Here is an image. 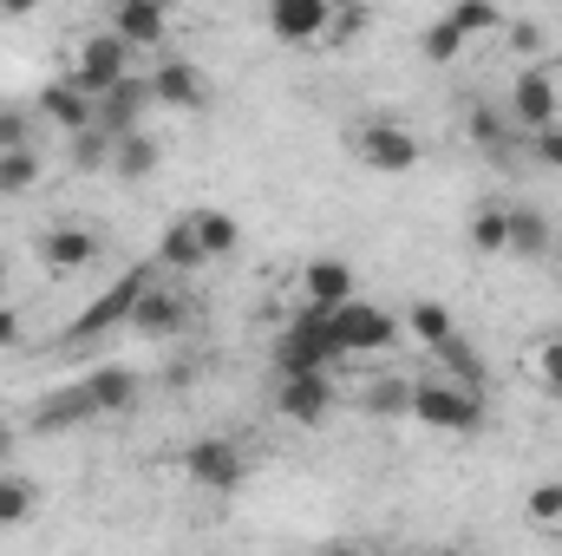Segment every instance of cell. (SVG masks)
<instances>
[{
    "label": "cell",
    "mask_w": 562,
    "mask_h": 556,
    "mask_svg": "<svg viewBox=\"0 0 562 556\" xmlns=\"http://www.w3.org/2000/svg\"><path fill=\"white\" fill-rule=\"evenodd\" d=\"M334 360H347V354L334 347L327 314L301 308V314H288V321H281V334H276V380H307V374H327Z\"/></svg>",
    "instance_id": "6da1fadb"
},
{
    "label": "cell",
    "mask_w": 562,
    "mask_h": 556,
    "mask_svg": "<svg viewBox=\"0 0 562 556\" xmlns=\"http://www.w3.org/2000/svg\"><path fill=\"white\" fill-rule=\"evenodd\" d=\"M504 112H510V125H524L530 138L550 132L562 119V59H550V53L530 59V66L510 79V105H504Z\"/></svg>",
    "instance_id": "7a4b0ae2"
},
{
    "label": "cell",
    "mask_w": 562,
    "mask_h": 556,
    "mask_svg": "<svg viewBox=\"0 0 562 556\" xmlns=\"http://www.w3.org/2000/svg\"><path fill=\"white\" fill-rule=\"evenodd\" d=\"M413 419L431 425V432H477V425L491 419V407H484V393L425 374V380H413Z\"/></svg>",
    "instance_id": "3957f363"
},
{
    "label": "cell",
    "mask_w": 562,
    "mask_h": 556,
    "mask_svg": "<svg viewBox=\"0 0 562 556\" xmlns=\"http://www.w3.org/2000/svg\"><path fill=\"white\" fill-rule=\"evenodd\" d=\"M92 105L105 99V92H119L125 79H132V46L105 26V33H92V40H79V59H72V73H66Z\"/></svg>",
    "instance_id": "277c9868"
},
{
    "label": "cell",
    "mask_w": 562,
    "mask_h": 556,
    "mask_svg": "<svg viewBox=\"0 0 562 556\" xmlns=\"http://www.w3.org/2000/svg\"><path fill=\"white\" fill-rule=\"evenodd\" d=\"M177 471H183L196 491H236V485L249 478V458H243L236 438L210 432V438H190V445L177 452Z\"/></svg>",
    "instance_id": "5b68a950"
},
{
    "label": "cell",
    "mask_w": 562,
    "mask_h": 556,
    "mask_svg": "<svg viewBox=\"0 0 562 556\" xmlns=\"http://www.w3.org/2000/svg\"><path fill=\"white\" fill-rule=\"evenodd\" d=\"M327 327H334V347L347 354V360H360V354H386L393 341H400V314H386V308H373V301H347V308H334L327 314Z\"/></svg>",
    "instance_id": "8992f818"
},
{
    "label": "cell",
    "mask_w": 562,
    "mask_h": 556,
    "mask_svg": "<svg viewBox=\"0 0 562 556\" xmlns=\"http://www.w3.org/2000/svg\"><path fill=\"white\" fill-rule=\"evenodd\" d=\"M144 288H150V276H144V269L119 276L105 294H92V301H86V314L66 327V341H99V334H112V327H132V314H138Z\"/></svg>",
    "instance_id": "52a82bcc"
},
{
    "label": "cell",
    "mask_w": 562,
    "mask_h": 556,
    "mask_svg": "<svg viewBox=\"0 0 562 556\" xmlns=\"http://www.w3.org/2000/svg\"><path fill=\"white\" fill-rule=\"evenodd\" d=\"M353 157H360L367 170L406 177V170L419 164V138H413V125H400V119H367V125H353Z\"/></svg>",
    "instance_id": "ba28073f"
},
{
    "label": "cell",
    "mask_w": 562,
    "mask_h": 556,
    "mask_svg": "<svg viewBox=\"0 0 562 556\" xmlns=\"http://www.w3.org/2000/svg\"><path fill=\"white\" fill-rule=\"evenodd\" d=\"M99 263V236L86 230V223H53L46 236H40V269L53 281L79 276V269H92Z\"/></svg>",
    "instance_id": "9c48e42d"
},
{
    "label": "cell",
    "mask_w": 562,
    "mask_h": 556,
    "mask_svg": "<svg viewBox=\"0 0 562 556\" xmlns=\"http://www.w3.org/2000/svg\"><path fill=\"white\" fill-rule=\"evenodd\" d=\"M301 308H314V314H334V308H347L353 301V263H340V256H314V263H301Z\"/></svg>",
    "instance_id": "30bf717a"
},
{
    "label": "cell",
    "mask_w": 562,
    "mask_h": 556,
    "mask_svg": "<svg viewBox=\"0 0 562 556\" xmlns=\"http://www.w3.org/2000/svg\"><path fill=\"white\" fill-rule=\"evenodd\" d=\"M150 105H170V112H203L210 105V79L196 59H164L150 73Z\"/></svg>",
    "instance_id": "8fae6325"
},
{
    "label": "cell",
    "mask_w": 562,
    "mask_h": 556,
    "mask_svg": "<svg viewBox=\"0 0 562 556\" xmlns=\"http://www.w3.org/2000/svg\"><path fill=\"white\" fill-rule=\"evenodd\" d=\"M33 112H40L46 125H59L66 138H79V132H92V125H99V105H92V99H86L72 79H53V86H40Z\"/></svg>",
    "instance_id": "7c38bea8"
},
{
    "label": "cell",
    "mask_w": 562,
    "mask_h": 556,
    "mask_svg": "<svg viewBox=\"0 0 562 556\" xmlns=\"http://www.w3.org/2000/svg\"><path fill=\"white\" fill-rule=\"evenodd\" d=\"M327 20H334L327 0H276L269 7V33H276L281 46H321L327 40Z\"/></svg>",
    "instance_id": "4fadbf2b"
},
{
    "label": "cell",
    "mask_w": 562,
    "mask_h": 556,
    "mask_svg": "<svg viewBox=\"0 0 562 556\" xmlns=\"http://www.w3.org/2000/svg\"><path fill=\"white\" fill-rule=\"evenodd\" d=\"M276 407L294 425H327L334 413V374H307V380H276Z\"/></svg>",
    "instance_id": "5bb4252c"
},
{
    "label": "cell",
    "mask_w": 562,
    "mask_h": 556,
    "mask_svg": "<svg viewBox=\"0 0 562 556\" xmlns=\"http://www.w3.org/2000/svg\"><path fill=\"white\" fill-rule=\"evenodd\" d=\"M86 393H92V407H99V419H119L138 407V374L125 367V360H105V367H92L86 374Z\"/></svg>",
    "instance_id": "9a60e30c"
},
{
    "label": "cell",
    "mask_w": 562,
    "mask_h": 556,
    "mask_svg": "<svg viewBox=\"0 0 562 556\" xmlns=\"http://www.w3.org/2000/svg\"><path fill=\"white\" fill-rule=\"evenodd\" d=\"M144 105H150V79L132 73L119 92H105V99H99V132H105V138H132V132H138V119H144Z\"/></svg>",
    "instance_id": "2e32d148"
},
{
    "label": "cell",
    "mask_w": 562,
    "mask_h": 556,
    "mask_svg": "<svg viewBox=\"0 0 562 556\" xmlns=\"http://www.w3.org/2000/svg\"><path fill=\"white\" fill-rule=\"evenodd\" d=\"M92 419H99V407H92V393L79 380V387H59V393H46L33 407V432H72V425H92Z\"/></svg>",
    "instance_id": "e0dca14e"
},
{
    "label": "cell",
    "mask_w": 562,
    "mask_h": 556,
    "mask_svg": "<svg viewBox=\"0 0 562 556\" xmlns=\"http://www.w3.org/2000/svg\"><path fill=\"white\" fill-rule=\"evenodd\" d=\"M132 327L150 334V341H170V334H183V327H190V301H183V294H170V288H144Z\"/></svg>",
    "instance_id": "ac0fdd59"
},
{
    "label": "cell",
    "mask_w": 562,
    "mask_h": 556,
    "mask_svg": "<svg viewBox=\"0 0 562 556\" xmlns=\"http://www.w3.org/2000/svg\"><path fill=\"white\" fill-rule=\"evenodd\" d=\"M112 33L138 53V46H164L170 40V13L164 7H150V0H125V7H112Z\"/></svg>",
    "instance_id": "d6986e66"
},
{
    "label": "cell",
    "mask_w": 562,
    "mask_h": 556,
    "mask_svg": "<svg viewBox=\"0 0 562 556\" xmlns=\"http://www.w3.org/2000/svg\"><path fill=\"white\" fill-rule=\"evenodd\" d=\"M464 236H471L477 256H510V203H477Z\"/></svg>",
    "instance_id": "ffe728a7"
},
{
    "label": "cell",
    "mask_w": 562,
    "mask_h": 556,
    "mask_svg": "<svg viewBox=\"0 0 562 556\" xmlns=\"http://www.w3.org/2000/svg\"><path fill=\"white\" fill-rule=\"evenodd\" d=\"M157 263H164V269H177V276L210 269V256H203V243H196V223H190V216H177V223L157 236Z\"/></svg>",
    "instance_id": "44dd1931"
},
{
    "label": "cell",
    "mask_w": 562,
    "mask_h": 556,
    "mask_svg": "<svg viewBox=\"0 0 562 556\" xmlns=\"http://www.w3.org/2000/svg\"><path fill=\"white\" fill-rule=\"evenodd\" d=\"M445 20L458 26V40H497V33L510 26V13H504L497 0H458Z\"/></svg>",
    "instance_id": "7402d4cb"
},
{
    "label": "cell",
    "mask_w": 562,
    "mask_h": 556,
    "mask_svg": "<svg viewBox=\"0 0 562 556\" xmlns=\"http://www.w3.org/2000/svg\"><path fill=\"white\" fill-rule=\"evenodd\" d=\"M190 223H196V243H203V256H210V263L236 256V243H243V223H236L229 210H190Z\"/></svg>",
    "instance_id": "603a6c76"
},
{
    "label": "cell",
    "mask_w": 562,
    "mask_h": 556,
    "mask_svg": "<svg viewBox=\"0 0 562 556\" xmlns=\"http://www.w3.org/2000/svg\"><path fill=\"white\" fill-rule=\"evenodd\" d=\"M33 511H40V485L20 478V471H0V531L33 524Z\"/></svg>",
    "instance_id": "cb8c5ba5"
},
{
    "label": "cell",
    "mask_w": 562,
    "mask_h": 556,
    "mask_svg": "<svg viewBox=\"0 0 562 556\" xmlns=\"http://www.w3.org/2000/svg\"><path fill=\"white\" fill-rule=\"evenodd\" d=\"M438 380H451V387H471V393H484V360H477V347H464V341H445L438 354Z\"/></svg>",
    "instance_id": "d4e9b609"
},
{
    "label": "cell",
    "mask_w": 562,
    "mask_h": 556,
    "mask_svg": "<svg viewBox=\"0 0 562 556\" xmlns=\"http://www.w3.org/2000/svg\"><path fill=\"white\" fill-rule=\"evenodd\" d=\"M406 327L419 334L431 354H438L445 341H458V321H451V308H445V301H413V308H406Z\"/></svg>",
    "instance_id": "484cf974"
},
{
    "label": "cell",
    "mask_w": 562,
    "mask_h": 556,
    "mask_svg": "<svg viewBox=\"0 0 562 556\" xmlns=\"http://www.w3.org/2000/svg\"><path fill=\"white\" fill-rule=\"evenodd\" d=\"M157 157H164V151H157V138H150V132L112 138V170H119V177H150V170H157Z\"/></svg>",
    "instance_id": "4316f807"
},
{
    "label": "cell",
    "mask_w": 562,
    "mask_h": 556,
    "mask_svg": "<svg viewBox=\"0 0 562 556\" xmlns=\"http://www.w3.org/2000/svg\"><path fill=\"white\" fill-rule=\"evenodd\" d=\"M543 249H550V223H543V210L510 203V256H543Z\"/></svg>",
    "instance_id": "83f0119b"
},
{
    "label": "cell",
    "mask_w": 562,
    "mask_h": 556,
    "mask_svg": "<svg viewBox=\"0 0 562 556\" xmlns=\"http://www.w3.org/2000/svg\"><path fill=\"white\" fill-rule=\"evenodd\" d=\"M40 170H46L40 151H7V157H0V197H26V190L40 184Z\"/></svg>",
    "instance_id": "f1b7e54d"
},
{
    "label": "cell",
    "mask_w": 562,
    "mask_h": 556,
    "mask_svg": "<svg viewBox=\"0 0 562 556\" xmlns=\"http://www.w3.org/2000/svg\"><path fill=\"white\" fill-rule=\"evenodd\" d=\"M464 138L484 144V151H497V144L510 138V119H504V112H491V105H471V112H464Z\"/></svg>",
    "instance_id": "f546056e"
},
{
    "label": "cell",
    "mask_w": 562,
    "mask_h": 556,
    "mask_svg": "<svg viewBox=\"0 0 562 556\" xmlns=\"http://www.w3.org/2000/svg\"><path fill=\"white\" fill-rule=\"evenodd\" d=\"M524 511H530V524L537 531H562V485H530V498H524Z\"/></svg>",
    "instance_id": "4dcf8cb0"
},
{
    "label": "cell",
    "mask_w": 562,
    "mask_h": 556,
    "mask_svg": "<svg viewBox=\"0 0 562 556\" xmlns=\"http://www.w3.org/2000/svg\"><path fill=\"white\" fill-rule=\"evenodd\" d=\"M530 374H537V387L562 400V334L557 341H543V347H530Z\"/></svg>",
    "instance_id": "1f68e13d"
},
{
    "label": "cell",
    "mask_w": 562,
    "mask_h": 556,
    "mask_svg": "<svg viewBox=\"0 0 562 556\" xmlns=\"http://www.w3.org/2000/svg\"><path fill=\"white\" fill-rule=\"evenodd\" d=\"M419 53L431 59V66H445V59H458V53H464V40H458V26H451V20H431V26L419 33Z\"/></svg>",
    "instance_id": "d6a6232c"
},
{
    "label": "cell",
    "mask_w": 562,
    "mask_h": 556,
    "mask_svg": "<svg viewBox=\"0 0 562 556\" xmlns=\"http://www.w3.org/2000/svg\"><path fill=\"white\" fill-rule=\"evenodd\" d=\"M7 151H33V112L26 105H0V157Z\"/></svg>",
    "instance_id": "836d02e7"
},
{
    "label": "cell",
    "mask_w": 562,
    "mask_h": 556,
    "mask_svg": "<svg viewBox=\"0 0 562 556\" xmlns=\"http://www.w3.org/2000/svg\"><path fill=\"white\" fill-rule=\"evenodd\" d=\"M72 144V170H105L112 164V138L92 125V132H79V138H66Z\"/></svg>",
    "instance_id": "e575fe53"
},
{
    "label": "cell",
    "mask_w": 562,
    "mask_h": 556,
    "mask_svg": "<svg viewBox=\"0 0 562 556\" xmlns=\"http://www.w3.org/2000/svg\"><path fill=\"white\" fill-rule=\"evenodd\" d=\"M360 26H367V13H360V7H334V20H327V40H321V46H334V53H340V46H353V40H360Z\"/></svg>",
    "instance_id": "d590c367"
},
{
    "label": "cell",
    "mask_w": 562,
    "mask_h": 556,
    "mask_svg": "<svg viewBox=\"0 0 562 556\" xmlns=\"http://www.w3.org/2000/svg\"><path fill=\"white\" fill-rule=\"evenodd\" d=\"M367 407H373V413H413V387H406V380H380V387L367 393Z\"/></svg>",
    "instance_id": "8d00e7d4"
},
{
    "label": "cell",
    "mask_w": 562,
    "mask_h": 556,
    "mask_svg": "<svg viewBox=\"0 0 562 556\" xmlns=\"http://www.w3.org/2000/svg\"><path fill=\"white\" fill-rule=\"evenodd\" d=\"M530 157H537V164H550V170H562V125L537 132V138H530Z\"/></svg>",
    "instance_id": "74e56055"
},
{
    "label": "cell",
    "mask_w": 562,
    "mask_h": 556,
    "mask_svg": "<svg viewBox=\"0 0 562 556\" xmlns=\"http://www.w3.org/2000/svg\"><path fill=\"white\" fill-rule=\"evenodd\" d=\"M504 40H510L517 53H537V46H543V26H537V20H510V26H504Z\"/></svg>",
    "instance_id": "f35d334b"
},
{
    "label": "cell",
    "mask_w": 562,
    "mask_h": 556,
    "mask_svg": "<svg viewBox=\"0 0 562 556\" xmlns=\"http://www.w3.org/2000/svg\"><path fill=\"white\" fill-rule=\"evenodd\" d=\"M20 341H26V321H20V308H7V301H0V354H13Z\"/></svg>",
    "instance_id": "ab89813d"
},
{
    "label": "cell",
    "mask_w": 562,
    "mask_h": 556,
    "mask_svg": "<svg viewBox=\"0 0 562 556\" xmlns=\"http://www.w3.org/2000/svg\"><path fill=\"white\" fill-rule=\"evenodd\" d=\"M13 445H20V425L0 413V471H7V458H13Z\"/></svg>",
    "instance_id": "60d3db41"
},
{
    "label": "cell",
    "mask_w": 562,
    "mask_h": 556,
    "mask_svg": "<svg viewBox=\"0 0 562 556\" xmlns=\"http://www.w3.org/2000/svg\"><path fill=\"white\" fill-rule=\"evenodd\" d=\"M314 556H373L367 544H327V551H314Z\"/></svg>",
    "instance_id": "b9f144b4"
},
{
    "label": "cell",
    "mask_w": 562,
    "mask_h": 556,
    "mask_svg": "<svg viewBox=\"0 0 562 556\" xmlns=\"http://www.w3.org/2000/svg\"><path fill=\"white\" fill-rule=\"evenodd\" d=\"M0 301H7V256H0Z\"/></svg>",
    "instance_id": "7bdbcfd3"
},
{
    "label": "cell",
    "mask_w": 562,
    "mask_h": 556,
    "mask_svg": "<svg viewBox=\"0 0 562 556\" xmlns=\"http://www.w3.org/2000/svg\"><path fill=\"white\" fill-rule=\"evenodd\" d=\"M438 556H458V551H438Z\"/></svg>",
    "instance_id": "ee69618b"
},
{
    "label": "cell",
    "mask_w": 562,
    "mask_h": 556,
    "mask_svg": "<svg viewBox=\"0 0 562 556\" xmlns=\"http://www.w3.org/2000/svg\"><path fill=\"white\" fill-rule=\"evenodd\" d=\"M0 105H7V99H0Z\"/></svg>",
    "instance_id": "f6af8a7d"
},
{
    "label": "cell",
    "mask_w": 562,
    "mask_h": 556,
    "mask_svg": "<svg viewBox=\"0 0 562 556\" xmlns=\"http://www.w3.org/2000/svg\"><path fill=\"white\" fill-rule=\"evenodd\" d=\"M557 485H562V478H557Z\"/></svg>",
    "instance_id": "bcb514c9"
}]
</instances>
